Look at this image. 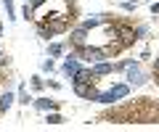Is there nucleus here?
Listing matches in <instances>:
<instances>
[{
    "instance_id": "nucleus-3",
    "label": "nucleus",
    "mask_w": 159,
    "mask_h": 132,
    "mask_svg": "<svg viewBox=\"0 0 159 132\" xmlns=\"http://www.w3.org/2000/svg\"><path fill=\"white\" fill-rule=\"evenodd\" d=\"M127 82H130V85H143V82H146V74L141 71L138 63H130V66H127Z\"/></svg>"
},
{
    "instance_id": "nucleus-12",
    "label": "nucleus",
    "mask_w": 159,
    "mask_h": 132,
    "mask_svg": "<svg viewBox=\"0 0 159 132\" xmlns=\"http://www.w3.org/2000/svg\"><path fill=\"white\" fill-rule=\"evenodd\" d=\"M6 13L13 19V0H6Z\"/></svg>"
},
{
    "instance_id": "nucleus-9",
    "label": "nucleus",
    "mask_w": 159,
    "mask_h": 132,
    "mask_svg": "<svg viewBox=\"0 0 159 132\" xmlns=\"http://www.w3.org/2000/svg\"><path fill=\"white\" fill-rule=\"evenodd\" d=\"M11 103H13V95H11V92L0 95V111H8V109H11Z\"/></svg>"
},
{
    "instance_id": "nucleus-6",
    "label": "nucleus",
    "mask_w": 159,
    "mask_h": 132,
    "mask_svg": "<svg viewBox=\"0 0 159 132\" xmlns=\"http://www.w3.org/2000/svg\"><path fill=\"white\" fill-rule=\"evenodd\" d=\"M80 71V63H77V56H69L66 61H64V74L66 77H74Z\"/></svg>"
},
{
    "instance_id": "nucleus-8",
    "label": "nucleus",
    "mask_w": 159,
    "mask_h": 132,
    "mask_svg": "<svg viewBox=\"0 0 159 132\" xmlns=\"http://www.w3.org/2000/svg\"><path fill=\"white\" fill-rule=\"evenodd\" d=\"M37 109H40V111H51V109H56V100H48V98H40V100H37Z\"/></svg>"
},
{
    "instance_id": "nucleus-10",
    "label": "nucleus",
    "mask_w": 159,
    "mask_h": 132,
    "mask_svg": "<svg viewBox=\"0 0 159 132\" xmlns=\"http://www.w3.org/2000/svg\"><path fill=\"white\" fill-rule=\"evenodd\" d=\"M48 53H51V56H58V53H61V45H58V42H53V45L48 48Z\"/></svg>"
},
{
    "instance_id": "nucleus-14",
    "label": "nucleus",
    "mask_w": 159,
    "mask_h": 132,
    "mask_svg": "<svg viewBox=\"0 0 159 132\" xmlns=\"http://www.w3.org/2000/svg\"><path fill=\"white\" fill-rule=\"evenodd\" d=\"M19 98H21V103H29V100H32V98L27 95V90H21V95H19Z\"/></svg>"
},
{
    "instance_id": "nucleus-5",
    "label": "nucleus",
    "mask_w": 159,
    "mask_h": 132,
    "mask_svg": "<svg viewBox=\"0 0 159 132\" xmlns=\"http://www.w3.org/2000/svg\"><path fill=\"white\" fill-rule=\"evenodd\" d=\"M72 42H74L77 48H85V45H88V29H85V27L74 29V35H72Z\"/></svg>"
},
{
    "instance_id": "nucleus-13",
    "label": "nucleus",
    "mask_w": 159,
    "mask_h": 132,
    "mask_svg": "<svg viewBox=\"0 0 159 132\" xmlns=\"http://www.w3.org/2000/svg\"><path fill=\"white\" fill-rule=\"evenodd\" d=\"M51 69H53V61H51V58H48V61L43 63V71H51Z\"/></svg>"
},
{
    "instance_id": "nucleus-15",
    "label": "nucleus",
    "mask_w": 159,
    "mask_h": 132,
    "mask_svg": "<svg viewBox=\"0 0 159 132\" xmlns=\"http://www.w3.org/2000/svg\"><path fill=\"white\" fill-rule=\"evenodd\" d=\"M43 3H45V0H32V6H34V8H40Z\"/></svg>"
},
{
    "instance_id": "nucleus-4",
    "label": "nucleus",
    "mask_w": 159,
    "mask_h": 132,
    "mask_svg": "<svg viewBox=\"0 0 159 132\" xmlns=\"http://www.w3.org/2000/svg\"><path fill=\"white\" fill-rule=\"evenodd\" d=\"M135 29H130V27H119V42H122V48L125 45H133V40H135Z\"/></svg>"
},
{
    "instance_id": "nucleus-18",
    "label": "nucleus",
    "mask_w": 159,
    "mask_h": 132,
    "mask_svg": "<svg viewBox=\"0 0 159 132\" xmlns=\"http://www.w3.org/2000/svg\"><path fill=\"white\" fill-rule=\"evenodd\" d=\"M133 3H135V0H133Z\"/></svg>"
},
{
    "instance_id": "nucleus-17",
    "label": "nucleus",
    "mask_w": 159,
    "mask_h": 132,
    "mask_svg": "<svg viewBox=\"0 0 159 132\" xmlns=\"http://www.w3.org/2000/svg\"><path fill=\"white\" fill-rule=\"evenodd\" d=\"M154 69H157V71H159V58H154Z\"/></svg>"
},
{
    "instance_id": "nucleus-11",
    "label": "nucleus",
    "mask_w": 159,
    "mask_h": 132,
    "mask_svg": "<svg viewBox=\"0 0 159 132\" xmlns=\"http://www.w3.org/2000/svg\"><path fill=\"white\" fill-rule=\"evenodd\" d=\"M48 124H61V116H58V114H51V116H48Z\"/></svg>"
},
{
    "instance_id": "nucleus-16",
    "label": "nucleus",
    "mask_w": 159,
    "mask_h": 132,
    "mask_svg": "<svg viewBox=\"0 0 159 132\" xmlns=\"http://www.w3.org/2000/svg\"><path fill=\"white\" fill-rule=\"evenodd\" d=\"M151 13H159V3H154V6H151Z\"/></svg>"
},
{
    "instance_id": "nucleus-2",
    "label": "nucleus",
    "mask_w": 159,
    "mask_h": 132,
    "mask_svg": "<svg viewBox=\"0 0 159 132\" xmlns=\"http://www.w3.org/2000/svg\"><path fill=\"white\" fill-rule=\"evenodd\" d=\"M127 92H130V87L127 85H114L111 90H106V92H98V103H111V100H119V98H125Z\"/></svg>"
},
{
    "instance_id": "nucleus-1",
    "label": "nucleus",
    "mask_w": 159,
    "mask_h": 132,
    "mask_svg": "<svg viewBox=\"0 0 159 132\" xmlns=\"http://www.w3.org/2000/svg\"><path fill=\"white\" fill-rule=\"evenodd\" d=\"M109 56V50H103V48H96V45H85V48H80V58L88 63H98L103 61V58Z\"/></svg>"
},
{
    "instance_id": "nucleus-7",
    "label": "nucleus",
    "mask_w": 159,
    "mask_h": 132,
    "mask_svg": "<svg viewBox=\"0 0 159 132\" xmlns=\"http://www.w3.org/2000/svg\"><path fill=\"white\" fill-rule=\"evenodd\" d=\"M90 71H93V77H103V74H111L114 66H111V63H106V61H98Z\"/></svg>"
}]
</instances>
